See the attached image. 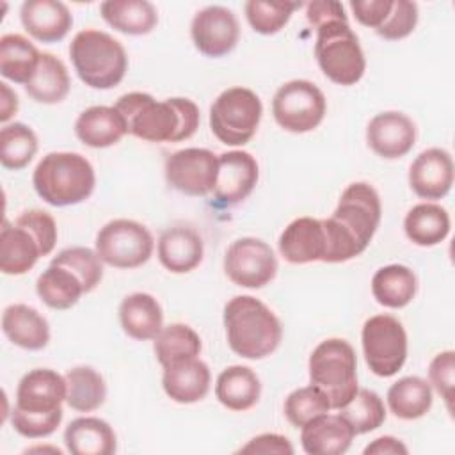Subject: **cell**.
<instances>
[{"label":"cell","mask_w":455,"mask_h":455,"mask_svg":"<svg viewBox=\"0 0 455 455\" xmlns=\"http://www.w3.org/2000/svg\"><path fill=\"white\" fill-rule=\"evenodd\" d=\"M190 36L194 46L206 57H222L235 50L240 25L235 12L224 5H208L196 12Z\"/></svg>","instance_id":"obj_14"},{"label":"cell","mask_w":455,"mask_h":455,"mask_svg":"<svg viewBox=\"0 0 455 455\" xmlns=\"http://www.w3.org/2000/svg\"><path fill=\"white\" fill-rule=\"evenodd\" d=\"M224 327L229 348L243 359H263L283 339L275 313L252 295H236L224 306Z\"/></svg>","instance_id":"obj_3"},{"label":"cell","mask_w":455,"mask_h":455,"mask_svg":"<svg viewBox=\"0 0 455 455\" xmlns=\"http://www.w3.org/2000/svg\"><path fill=\"white\" fill-rule=\"evenodd\" d=\"M52 265L64 267L71 270L82 283L85 293L92 291L103 279V261L96 251L82 245L62 249L53 259Z\"/></svg>","instance_id":"obj_41"},{"label":"cell","mask_w":455,"mask_h":455,"mask_svg":"<svg viewBox=\"0 0 455 455\" xmlns=\"http://www.w3.org/2000/svg\"><path fill=\"white\" fill-rule=\"evenodd\" d=\"M382 217L379 192L366 181L350 183L332 215L322 219L325 231L323 263L348 261L370 245Z\"/></svg>","instance_id":"obj_1"},{"label":"cell","mask_w":455,"mask_h":455,"mask_svg":"<svg viewBox=\"0 0 455 455\" xmlns=\"http://www.w3.org/2000/svg\"><path fill=\"white\" fill-rule=\"evenodd\" d=\"M37 135L25 123H11L0 130V162L5 169L27 167L37 153Z\"/></svg>","instance_id":"obj_39"},{"label":"cell","mask_w":455,"mask_h":455,"mask_svg":"<svg viewBox=\"0 0 455 455\" xmlns=\"http://www.w3.org/2000/svg\"><path fill=\"white\" fill-rule=\"evenodd\" d=\"M354 435L341 414L323 412L300 428V444L307 455H341L350 448Z\"/></svg>","instance_id":"obj_22"},{"label":"cell","mask_w":455,"mask_h":455,"mask_svg":"<svg viewBox=\"0 0 455 455\" xmlns=\"http://www.w3.org/2000/svg\"><path fill=\"white\" fill-rule=\"evenodd\" d=\"M387 407L400 419H418L425 416L432 407V387L418 377H402L387 389Z\"/></svg>","instance_id":"obj_35"},{"label":"cell","mask_w":455,"mask_h":455,"mask_svg":"<svg viewBox=\"0 0 455 455\" xmlns=\"http://www.w3.org/2000/svg\"><path fill=\"white\" fill-rule=\"evenodd\" d=\"M307 370L311 384L327 396L331 409L343 407L359 389L357 357L347 339L329 338L318 343L309 355Z\"/></svg>","instance_id":"obj_6"},{"label":"cell","mask_w":455,"mask_h":455,"mask_svg":"<svg viewBox=\"0 0 455 455\" xmlns=\"http://www.w3.org/2000/svg\"><path fill=\"white\" fill-rule=\"evenodd\" d=\"M258 178V162L251 153L240 149L222 153L219 155V172L213 196L222 206L238 204L254 190Z\"/></svg>","instance_id":"obj_16"},{"label":"cell","mask_w":455,"mask_h":455,"mask_svg":"<svg viewBox=\"0 0 455 455\" xmlns=\"http://www.w3.org/2000/svg\"><path fill=\"white\" fill-rule=\"evenodd\" d=\"M18 226L27 228L41 245L43 256H48L57 243V224L55 219L44 210H25L14 220Z\"/></svg>","instance_id":"obj_46"},{"label":"cell","mask_w":455,"mask_h":455,"mask_svg":"<svg viewBox=\"0 0 455 455\" xmlns=\"http://www.w3.org/2000/svg\"><path fill=\"white\" fill-rule=\"evenodd\" d=\"M66 403L78 412H92L100 409L107 398V384L100 371L91 366H75L68 370Z\"/></svg>","instance_id":"obj_36"},{"label":"cell","mask_w":455,"mask_h":455,"mask_svg":"<svg viewBox=\"0 0 455 455\" xmlns=\"http://www.w3.org/2000/svg\"><path fill=\"white\" fill-rule=\"evenodd\" d=\"M293 446L288 437L281 434H259L247 441L238 453H277V455H293Z\"/></svg>","instance_id":"obj_50"},{"label":"cell","mask_w":455,"mask_h":455,"mask_svg":"<svg viewBox=\"0 0 455 455\" xmlns=\"http://www.w3.org/2000/svg\"><path fill=\"white\" fill-rule=\"evenodd\" d=\"M114 107L123 116L128 133L146 142L187 140L201 123L199 108L188 98L156 101L148 92H128Z\"/></svg>","instance_id":"obj_2"},{"label":"cell","mask_w":455,"mask_h":455,"mask_svg":"<svg viewBox=\"0 0 455 455\" xmlns=\"http://www.w3.org/2000/svg\"><path fill=\"white\" fill-rule=\"evenodd\" d=\"M364 455H405L409 453L407 446L393 437V435H380L377 439H373L364 450H363Z\"/></svg>","instance_id":"obj_51"},{"label":"cell","mask_w":455,"mask_h":455,"mask_svg":"<svg viewBox=\"0 0 455 455\" xmlns=\"http://www.w3.org/2000/svg\"><path fill=\"white\" fill-rule=\"evenodd\" d=\"M215 396L229 411H249L258 403L261 396L259 377L249 366H228L217 377Z\"/></svg>","instance_id":"obj_29"},{"label":"cell","mask_w":455,"mask_h":455,"mask_svg":"<svg viewBox=\"0 0 455 455\" xmlns=\"http://www.w3.org/2000/svg\"><path fill=\"white\" fill-rule=\"evenodd\" d=\"M62 409L55 411V412H23L20 409H12L11 412V423L12 428L27 437V439H41V437H48L52 435L60 421H62Z\"/></svg>","instance_id":"obj_45"},{"label":"cell","mask_w":455,"mask_h":455,"mask_svg":"<svg viewBox=\"0 0 455 455\" xmlns=\"http://www.w3.org/2000/svg\"><path fill=\"white\" fill-rule=\"evenodd\" d=\"M2 331L11 343L25 350H41L50 341L48 320L27 304H11L4 309Z\"/></svg>","instance_id":"obj_25"},{"label":"cell","mask_w":455,"mask_h":455,"mask_svg":"<svg viewBox=\"0 0 455 455\" xmlns=\"http://www.w3.org/2000/svg\"><path fill=\"white\" fill-rule=\"evenodd\" d=\"M315 57L322 73L338 85H354L366 71L364 52L348 21H329L316 28Z\"/></svg>","instance_id":"obj_7"},{"label":"cell","mask_w":455,"mask_h":455,"mask_svg":"<svg viewBox=\"0 0 455 455\" xmlns=\"http://www.w3.org/2000/svg\"><path fill=\"white\" fill-rule=\"evenodd\" d=\"M41 52L21 34L0 37V75L23 87L34 76Z\"/></svg>","instance_id":"obj_34"},{"label":"cell","mask_w":455,"mask_h":455,"mask_svg":"<svg viewBox=\"0 0 455 455\" xmlns=\"http://www.w3.org/2000/svg\"><path fill=\"white\" fill-rule=\"evenodd\" d=\"M228 279L242 288H263L277 274V258L272 247L254 236L235 240L224 254Z\"/></svg>","instance_id":"obj_12"},{"label":"cell","mask_w":455,"mask_h":455,"mask_svg":"<svg viewBox=\"0 0 455 455\" xmlns=\"http://www.w3.org/2000/svg\"><path fill=\"white\" fill-rule=\"evenodd\" d=\"M450 213L435 203H419L412 206L403 219V231L407 238L419 247H432L441 243L450 235Z\"/></svg>","instance_id":"obj_32"},{"label":"cell","mask_w":455,"mask_h":455,"mask_svg":"<svg viewBox=\"0 0 455 455\" xmlns=\"http://www.w3.org/2000/svg\"><path fill=\"white\" fill-rule=\"evenodd\" d=\"M393 7V0H352L354 18L370 28H379Z\"/></svg>","instance_id":"obj_48"},{"label":"cell","mask_w":455,"mask_h":455,"mask_svg":"<svg viewBox=\"0 0 455 455\" xmlns=\"http://www.w3.org/2000/svg\"><path fill=\"white\" fill-rule=\"evenodd\" d=\"M363 355L379 377H393L407 359V332L393 315L370 316L361 331Z\"/></svg>","instance_id":"obj_10"},{"label":"cell","mask_w":455,"mask_h":455,"mask_svg":"<svg viewBox=\"0 0 455 455\" xmlns=\"http://www.w3.org/2000/svg\"><path fill=\"white\" fill-rule=\"evenodd\" d=\"M158 259L172 274L192 272L203 261L204 245L201 235L190 226L167 228L156 243Z\"/></svg>","instance_id":"obj_21"},{"label":"cell","mask_w":455,"mask_h":455,"mask_svg":"<svg viewBox=\"0 0 455 455\" xmlns=\"http://www.w3.org/2000/svg\"><path fill=\"white\" fill-rule=\"evenodd\" d=\"M418 291V277L405 265H386L380 267L371 277L373 299L391 309H402L412 302Z\"/></svg>","instance_id":"obj_31"},{"label":"cell","mask_w":455,"mask_h":455,"mask_svg":"<svg viewBox=\"0 0 455 455\" xmlns=\"http://www.w3.org/2000/svg\"><path fill=\"white\" fill-rule=\"evenodd\" d=\"M366 142L380 158H402L416 144V124L403 112H380L366 126Z\"/></svg>","instance_id":"obj_15"},{"label":"cell","mask_w":455,"mask_h":455,"mask_svg":"<svg viewBox=\"0 0 455 455\" xmlns=\"http://www.w3.org/2000/svg\"><path fill=\"white\" fill-rule=\"evenodd\" d=\"M20 20L23 28L41 43L62 41L73 25V14L68 5L57 0L23 2Z\"/></svg>","instance_id":"obj_20"},{"label":"cell","mask_w":455,"mask_h":455,"mask_svg":"<svg viewBox=\"0 0 455 455\" xmlns=\"http://www.w3.org/2000/svg\"><path fill=\"white\" fill-rule=\"evenodd\" d=\"M75 133L82 144L101 149L117 144L128 130L116 107L94 105L80 112L75 121Z\"/></svg>","instance_id":"obj_24"},{"label":"cell","mask_w":455,"mask_h":455,"mask_svg":"<svg viewBox=\"0 0 455 455\" xmlns=\"http://www.w3.org/2000/svg\"><path fill=\"white\" fill-rule=\"evenodd\" d=\"M283 411H284L286 419L293 427L302 428L313 418H316L323 412H329L331 403H329L327 396L316 386L309 384V386L291 391L284 400Z\"/></svg>","instance_id":"obj_43"},{"label":"cell","mask_w":455,"mask_h":455,"mask_svg":"<svg viewBox=\"0 0 455 455\" xmlns=\"http://www.w3.org/2000/svg\"><path fill=\"white\" fill-rule=\"evenodd\" d=\"M64 444L73 455H112L117 450L114 428L94 416L73 419L64 430Z\"/></svg>","instance_id":"obj_28"},{"label":"cell","mask_w":455,"mask_h":455,"mask_svg":"<svg viewBox=\"0 0 455 455\" xmlns=\"http://www.w3.org/2000/svg\"><path fill=\"white\" fill-rule=\"evenodd\" d=\"M36 291L52 309H69L85 293L80 279L71 270L52 263L37 277Z\"/></svg>","instance_id":"obj_37"},{"label":"cell","mask_w":455,"mask_h":455,"mask_svg":"<svg viewBox=\"0 0 455 455\" xmlns=\"http://www.w3.org/2000/svg\"><path fill=\"white\" fill-rule=\"evenodd\" d=\"M69 57L78 78L92 89H112L119 85L128 69L124 46L110 34L96 28L80 30L71 44Z\"/></svg>","instance_id":"obj_5"},{"label":"cell","mask_w":455,"mask_h":455,"mask_svg":"<svg viewBox=\"0 0 455 455\" xmlns=\"http://www.w3.org/2000/svg\"><path fill=\"white\" fill-rule=\"evenodd\" d=\"M418 23V4L411 0H393V7L382 25L375 30L386 41L407 37Z\"/></svg>","instance_id":"obj_44"},{"label":"cell","mask_w":455,"mask_h":455,"mask_svg":"<svg viewBox=\"0 0 455 455\" xmlns=\"http://www.w3.org/2000/svg\"><path fill=\"white\" fill-rule=\"evenodd\" d=\"M119 322L123 331L137 339H155L164 327V311L160 302L144 291L126 295L119 304Z\"/></svg>","instance_id":"obj_26"},{"label":"cell","mask_w":455,"mask_h":455,"mask_svg":"<svg viewBox=\"0 0 455 455\" xmlns=\"http://www.w3.org/2000/svg\"><path fill=\"white\" fill-rule=\"evenodd\" d=\"M155 249L151 231L132 219H114L100 228L94 251L100 259L114 268H137L144 265Z\"/></svg>","instance_id":"obj_9"},{"label":"cell","mask_w":455,"mask_h":455,"mask_svg":"<svg viewBox=\"0 0 455 455\" xmlns=\"http://www.w3.org/2000/svg\"><path fill=\"white\" fill-rule=\"evenodd\" d=\"M327 101L323 92L309 80H290L283 84L272 100L275 123L291 133L315 130L325 117Z\"/></svg>","instance_id":"obj_11"},{"label":"cell","mask_w":455,"mask_h":455,"mask_svg":"<svg viewBox=\"0 0 455 455\" xmlns=\"http://www.w3.org/2000/svg\"><path fill=\"white\" fill-rule=\"evenodd\" d=\"M201 348L203 345L199 334L187 323H171L162 327L153 343L156 361L162 364V368L176 361L197 357Z\"/></svg>","instance_id":"obj_38"},{"label":"cell","mask_w":455,"mask_h":455,"mask_svg":"<svg viewBox=\"0 0 455 455\" xmlns=\"http://www.w3.org/2000/svg\"><path fill=\"white\" fill-rule=\"evenodd\" d=\"M281 256L293 265L322 261L325 256V231L322 219L299 217L279 236Z\"/></svg>","instance_id":"obj_19"},{"label":"cell","mask_w":455,"mask_h":455,"mask_svg":"<svg viewBox=\"0 0 455 455\" xmlns=\"http://www.w3.org/2000/svg\"><path fill=\"white\" fill-rule=\"evenodd\" d=\"M302 7L300 2H245V18L254 32L263 36L277 34L291 18L293 11Z\"/></svg>","instance_id":"obj_42"},{"label":"cell","mask_w":455,"mask_h":455,"mask_svg":"<svg viewBox=\"0 0 455 455\" xmlns=\"http://www.w3.org/2000/svg\"><path fill=\"white\" fill-rule=\"evenodd\" d=\"M167 183L190 197H204L213 192L219 172V156L204 148H185L165 160Z\"/></svg>","instance_id":"obj_13"},{"label":"cell","mask_w":455,"mask_h":455,"mask_svg":"<svg viewBox=\"0 0 455 455\" xmlns=\"http://www.w3.org/2000/svg\"><path fill=\"white\" fill-rule=\"evenodd\" d=\"M69 87L71 82L66 64L53 53L43 52L37 69L30 82L25 85V91L34 101L53 105L60 103L68 96Z\"/></svg>","instance_id":"obj_33"},{"label":"cell","mask_w":455,"mask_h":455,"mask_svg":"<svg viewBox=\"0 0 455 455\" xmlns=\"http://www.w3.org/2000/svg\"><path fill=\"white\" fill-rule=\"evenodd\" d=\"M43 256L36 236L16 222L4 220L0 229V270L7 275L28 272Z\"/></svg>","instance_id":"obj_27"},{"label":"cell","mask_w":455,"mask_h":455,"mask_svg":"<svg viewBox=\"0 0 455 455\" xmlns=\"http://www.w3.org/2000/svg\"><path fill=\"white\" fill-rule=\"evenodd\" d=\"M412 192L427 201L443 199L453 185V158L446 149L428 148L421 151L409 167Z\"/></svg>","instance_id":"obj_17"},{"label":"cell","mask_w":455,"mask_h":455,"mask_svg":"<svg viewBox=\"0 0 455 455\" xmlns=\"http://www.w3.org/2000/svg\"><path fill=\"white\" fill-rule=\"evenodd\" d=\"M261 116L263 105L254 91L229 87L210 107V130L226 146H243L256 135Z\"/></svg>","instance_id":"obj_8"},{"label":"cell","mask_w":455,"mask_h":455,"mask_svg":"<svg viewBox=\"0 0 455 455\" xmlns=\"http://www.w3.org/2000/svg\"><path fill=\"white\" fill-rule=\"evenodd\" d=\"M306 18L315 28L329 21H348L343 4L336 0H313L306 4Z\"/></svg>","instance_id":"obj_49"},{"label":"cell","mask_w":455,"mask_h":455,"mask_svg":"<svg viewBox=\"0 0 455 455\" xmlns=\"http://www.w3.org/2000/svg\"><path fill=\"white\" fill-rule=\"evenodd\" d=\"M0 121L7 123L18 112V96L5 82L0 84Z\"/></svg>","instance_id":"obj_52"},{"label":"cell","mask_w":455,"mask_h":455,"mask_svg":"<svg viewBox=\"0 0 455 455\" xmlns=\"http://www.w3.org/2000/svg\"><path fill=\"white\" fill-rule=\"evenodd\" d=\"M101 18L126 36H146L158 23L156 7L148 0H107L100 4Z\"/></svg>","instance_id":"obj_30"},{"label":"cell","mask_w":455,"mask_h":455,"mask_svg":"<svg viewBox=\"0 0 455 455\" xmlns=\"http://www.w3.org/2000/svg\"><path fill=\"white\" fill-rule=\"evenodd\" d=\"M210 368L199 357L176 361L164 366L162 386L165 395L176 403H196L210 391Z\"/></svg>","instance_id":"obj_23"},{"label":"cell","mask_w":455,"mask_h":455,"mask_svg":"<svg viewBox=\"0 0 455 455\" xmlns=\"http://www.w3.org/2000/svg\"><path fill=\"white\" fill-rule=\"evenodd\" d=\"M345 421L352 427L355 435L377 430L386 419V407L382 398L371 389H357V393L338 409Z\"/></svg>","instance_id":"obj_40"},{"label":"cell","mask_w":455,"mask_h":455,"mask_svg":"<svg viewBox=\"0 0 455 455\" xmlns=\"http://www.w3.org/2000/svg\"><path fill=\"white\" fill-rule=\"evenodd\" d=\"M453 370H455V352L444 350L434 355L428 364L430 386L441 395L446 403V409L453 411Z\"/></svg>","instance_id":"obj_47"},{"label":"cell","mask_w":455,"mask_h":455,"mask_svg":"<svg viewBox=\"0 0 455 455\" xmlns=\"http://www.w3.org/2000/svg\"><path fill=\"white\" fill-rule=\"evenodd\" d=\"M66 402V379L50 368H36L21 377L16 405L23 412H55Z\"/></svg>","instance_id":"obj_18"},{"label":"cell","mask_w":455,"mask_h":455,"mask_svg":"<svg viewBox=\"0 0 455 455\" xmlns=\"http://www.w3.org/2000/svg\"><path fill=\"white\" fill-rule=\"evenodd\" d=\"M32 185L44 203L62 208L89 199L94 192L96 174L84 155L52 151L36 165Z\"/></svg>","instance_id":"obj_4"}]
</instances>
